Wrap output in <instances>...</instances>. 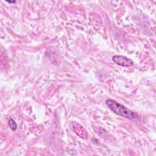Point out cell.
<instances>
[{
  "mask_svg": "<svg viewBox=\"0 0 156 156\" xmlns=\"http://www.w3.org/2000/svg\"><path fill=\"white\" fill-rule=\"evenodd\" d=\"M105 103L108 107L117 115L129 119H133L137 116V115L135 112L131 111L127 107L119 104L113 99H107Z\"/></svg>",
  "mask_w": 156,
  "mask_h": 156,
  "instance_id": "cell-1",
  "label": "cell"
},
{
  "mask_svg": "<svg viewBox=\"0 0 156 156\" xmlns=\"http://www.w3.org/2000/svg\"><path fill=\"white\" fill-rule=\"evenodd\" d=\"M112 60L117 65L124 67L132 66L134 64L133 62L130 58L124 55H115L113 56Z\"/></svg>",
  "mask_w": 156,
  "mask_h": 156,
  "instance_id": "cell-2",
  "label": "cell"
},
{
  "mask_svg": "<svg viewBox=\"0 0 156 156\" xmlns=\"http://www.w3.org/2000/svg\"><path fill=\"white\" fill-rule=\"evenodd\" d=\"M8 125H9V127L11 129V130H12L13 131L16 130L17 129V124L12 118L9 119V122H8Z\"/></svg>",
  "mask_w": 156,
  "mask_h": 156,
  "instance_id": "cell-3",
  "label": "cell"
},
{
  "mask_svg": "<svg viewBox=\"0 0 156 156\" xmlns=\"http://www.w3.org/2000/svg\"><path fill=\"white\" fill-rule=\"evenodd\" d=\"M7 2H8V3H10V4H12V3H15L16 2V1H5Z\"/></svg>",
  "mask_w": 156,
  "mask_h": 156,
  "instance_id": "cell-4",
  "label": "cell"
}]
</instances>
